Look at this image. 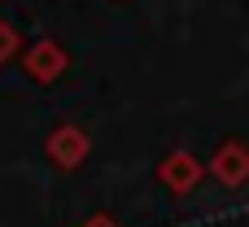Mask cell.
I'll list each match as a JSON object with an SVG mask.
<instances>
[{
	"mask_svg": "<svg viewBox=\"0 0 249 227\" xmlns=\"http://www.w3.org/2000/svg\"><path fill=\"white\" fill-rule=\"evenodd\" d=\"M44 153H48V162H53L57 171H79V166L88 162V153H92V140H88V131H83V127L61 122V127H53V131H48Z\"/></svg>",
	"mask_w": 249,
	"mask_h": 227,
	"instance_id": "obj_1",
	"label": "cell"
},
{
	"mask_svg": "<svg viewBox=\"0 0 249 227\" xmlns=\"http://www.w3.org/2000/svg\"><path fill=\"white\" fill-rule=\"evenodd\" d=\"M66 66H70V57H66V48H61L57 39H35L31 48H22V70H26V79L39 83V87L57 83V79L66 74Z\"/></svg>",
	"mask_w": 249,
	"mask_h": 227,
	"instance_id": "obj_2",
	"label": "cell"
},
{
	"mask_svg": "<svg viewBox=\"0 0 249 227\" xmlns=\"http://www.w3.org/2000/svg\"><path fill=\"white\" fill-rule=\"evenodd\" d=\"M158 179H162V188H166V192L188 197V192L206 179V166H201L188 149H175V153H166V157L158 162Z\"/></svg>",
	"mask_w": 249,
	"mask_h": 227,
	"instance_id": "obj_3",
	"label": "cell"
},
{
	"mask_svg": "<svg viewBox=\"0 0 249 227\" xmlns=\"http://www.w3.org/2000/svg\"><path fill=\"white\" fill-rule=\"evenodd\" d=\"M206 175H214L223 188H245L249 184V144H241V140H223V144L210 153Z\"/></svg>",
	"mask_w": 249,
	"mask_h": 227,
	"instance_id": "obj_4",
	"label": "cell"
},
{
	"mask_svg": "<svg viewBox=\"0 0 249 227\" xmlns=\"http://www.w3.org/2000/svg\"><path fill=\"white\" fill-rule=\"evenodd\" d=\"M18 52H22V31L13 22H4V13H0V66H9Z\"/></svg>",
	"mask_w": 249,
	"mask_h": 227,
	"instance_id": "obj_5",
	"label": "cell"
},
{
	"mask_svg": "<svg viewBox=\"0 0 249 227\" xmlns=\"http://www.w3.org/2000/svg\"><path fill=\"white\" fill-rule=\"evenodd\" d=\"M83 227H118V223H114L109 214H92V219H88V223H83Z\"/></svg>",
	"mask_w": 249,
	"mask_h": 227,
	"instance_id": "obj_6",
	"label": "cell"
}]
</instances>
